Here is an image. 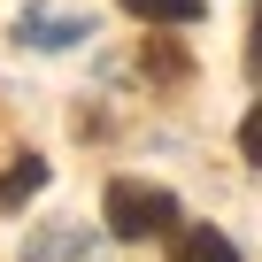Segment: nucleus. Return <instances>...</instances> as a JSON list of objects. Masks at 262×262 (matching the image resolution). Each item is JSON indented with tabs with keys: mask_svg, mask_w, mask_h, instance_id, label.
Instances as JSON below:
<instances>
[{
	"mask_svg": "<svg viewBox=\"0 0 262 262\" xmlns=\"http://www.w3.org/2000/svg\"><path fill=\"white\" fill-rule=\"evenodd\" d=\"M100 231H108V239H162V231H178V201H170L162 185L116 178V185L100 193Z\"/></svg>",
	"mask_w": 262,
	"mask_h": 262,
	"instance_id": "nucleus-1",
	"label": "nucleus"
},
{
	"mask_svg": "<svg viewBox=\"0 0 262 262\" xmlns=\"http://www.w3.org/2000/svg\"><path fill=\"white\" fill-rule=\"evenodd\" d=\"M24 262H93V231L85 224H54V231L24 239Z\"/></svg>",
	"mask_w": 262,
	"mask_h": 262,
	"instance_id": "nucleus-2",
	"label": "nucleus"
},
{
	"mask_svg": "<svg viewBox=\"0 0 262 262\" xmlns=\"http://www.w3.org/2000/svg\"><path fill=\"white\" fill-rule=\"evenodd\" d=\"M93 24L85 16H54V8H24L16 16V39H31V47H70V39H85Z\"/></svg>",
	"mask_w": 262,
	"mask_h": 262,
	"instance_id": "nucleus-3",
	"label": "nucleus"
},
{
	"mask_svg": "<svg viewBox=\"0 0 262 262\" xmlns=\"http://www.w3.org/2000/svg\"><path fill=\"white\" fill-rule=\"evenodd\" d=\"M170 262H239V247H231L216 224H185V231L170 239Z\"/></svg>",
	"mask_w": 262,
	"mask_h": 262,
	"instance_id": "nucleus-4",
	"label": "nucleus"
},
{
	"mask_svg": "<svg viewBox=\"0 0 262 262\" xmlns=\"http://www.w3.org/2000/svg\"><path fill=\"white\" fill-rule=\"evenodd\" d=\"M123 8L139 16V24H178V31H185V24L208 16V0H123Z\"/></svg>",
	"mask_w": 262,
	"mask_h": 262,
	"instance_id": "nucleus-5",
	"label": "nucleus"
},
{
	"mask_svg": "<svg viewBox=\"0 0 262 262\" xmlns=\"http://www.w3.org/2000/svg\"><path fill=\"white\" fill-rule=\"evenodd\" d=\"M39 185H47V162H39V155H24V162L8 170V178H0V208H16V201H31Z\"/></svg>",
	"mask_w": 262,
	"mask_h": 262,
	"instance_id": "nucleus-6",
	"label": "nucleus"
},
{
	"mask_svg": "<svg viewBox=\"0 0 262 262\" xmlns=\"http://www.w3.org/2000/svg\"><path fill=\"white\" fill-rule=\"evenodd\" d=\"M239 155H247V162H262V100H254V108H247V123H239Z\"/></svg>",
	"mask_w": 262,
	"mask_h": 262,
	"instance_id": "nucleus-7",
	"label": "nucleus"
},
{
	"mask_svg": "<svg viewBox=\"0 0 262 262\" xmlns=\"http://www.w3.org/2000/svg\"><path fill=\"white\" fill-rule=\"evenodd\" d=\"M247 62H254V77H262V0H254V47H247Z\"/></svg>",
	"mask_w": 262,
	"mask_h": 262,
	"instance_id": "nucleus-8",
	"label": "nucleus"
}]
</instances>
